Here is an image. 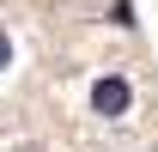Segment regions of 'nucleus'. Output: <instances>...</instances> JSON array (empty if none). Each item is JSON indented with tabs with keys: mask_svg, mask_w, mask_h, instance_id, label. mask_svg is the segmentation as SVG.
Segmentation results:
<instances>
[{
	"mask_svg": "<svg viewBox=\"0 0 158 152\" xmlns=\"http://www.w3.org/2000/svg\"><path fill=\"white\" fill-rule=\"evenodd\" d=\"M85 103H91V116H103V122H122V116L134 110V85L122 73H103V79H91Z\"/></svg>",
	"mask_w": 158,
	"mask_h": 152,
	"instance_id": "f257e3e1",
	"label": "nucleus"
},
{
	"mask_svg": "<svg viewBox=\"0 0 158 152\" xmlns=\"http://www.w3.org/2000/svg\"><path fill=\"white\" fill-rule=\"evenodd\" d=\"M6 61H12V37L0 31V73H6Z\"/></svg>",
	"mask_w": 158,
	"mask_h": 152,
	"instance_id": "f03ea898",
	"label": "nucleus"
}]
</instances>
